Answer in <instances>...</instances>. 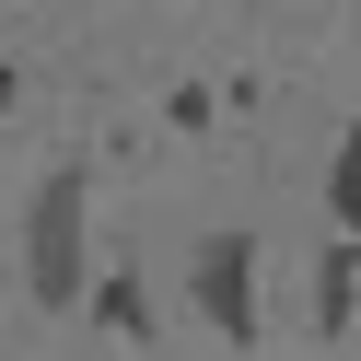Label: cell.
Returning a JSON list of instances; mask_svg holds the SVG:
<instances>
[{"label":"cell","instance_id":"cell-1","mask_svg":"<svg viewBox=\"0 0 361 361\" xmlns=\"http://www.w3.org/2000/svg\"><path fill=\"white\" fill-rule=\"evenodd\" d=\"M82 175H47V187H35V210H24V291L35 303H94V280H82Z\"/></svg>","mask_w":361,"mask_h":361},{"label":"cell","instance_id":"cell-2","mask_svg":"<svg viewBox=\"0 0 361 361\" xmlns=\"http://www.w3.org/2000/svg\"><path fill=\"white\" fill-rule=\"evenodd\" d=\"M187 291H198V314L245 350V338H257V233H210L187 257Z\"/></svg>","mask_w":361,"mask_h":361},{"label":"cell","instance_id":"cell-3","mask_svg":"<svg viewBox=\"0 0 361 361\" xmlns=\"http://www.w3.org/2000/svg\"><path fill=\"white\" fill-rule=\"evenodd\" d=\"M350 291H361V245H326V280H314V326L350 338Z\"/></svg>","mask_w":361,"mask_h":361},{"label":"cell","instance_id":"cell-4","mask_svg":"<svg viewBox=\"0 0 361 361\" xmlns=\"http://www.w3.org/2000/svg\"><path fill=\"white\" fill-rule=\"evenodd\" d=\"M326 210H338V233L361 245V128L338 140V175H326Z\"/></svg>","mask_w":361,"mask_h":361},{"label":"cell","instance_id":"cell-5","mask_svg":"<svg viewBox=\"0 0 361 361\" xmlns=\"http://www.w3.org/2000/svg\"><path fill=\"white\" fill-rule=\"evenodd\" d=\"M94 314H105L117 338H152V303H140V280H128V268H117V280L94 291Z\"/></svg>","mask_w":361,"mask_h":361}]
</instances>
